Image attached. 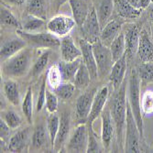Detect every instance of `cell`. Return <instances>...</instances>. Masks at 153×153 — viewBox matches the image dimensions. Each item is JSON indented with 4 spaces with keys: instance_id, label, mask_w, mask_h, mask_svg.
<instances>
[{
    "instance_id": "6da1fadb",
    "label": "cell",
    "mask_w": 153,
    "mask_h": 153,
    "mask_svg": "<svg viewBox=\"0 0 153 153\" xmlns=\"http://www.w3.org/2000/svg\"><path fill=\"white\" fill-rule=\"evenodd\" d=\"M126 87L127 81H124L122 85L116 91L111 103V114L113 117L115 123L118 145L123 147L124 149V140H125V128H126V119H127V106L128 100L126 99Z\"/></svg>"
},
{
    "instance_id": "7a4b0ae2",
    "label": "cell",
    "mask_w": 153,
    "mask_h": 153,
    "mask_svg": "<svg viewBox=\"0 0 153 153\" xmlns=\"http://www.w3.org/2000/svg\"><path fill=\"white\" fill-rule=\"evenodd\" d=\"M140 79L137 70L131 71L128 79V104L136 119L141 137H143V119L141 110V97H140Z\"/></svg>"
},
{
    "instance_id": "3957f363",
    "label": "cell",
    "mask_w": 153,
    "mask_h": 153,
    "mask_svg": "<svg viewBox=\"0 0 153 153\" xmlns=\"http://www.w3.org/2000/svg\"><path fill=\"white\" fill-rule=\"evenodd\" d=\"M30 50H22L6 62H4L2 72L8 77H22L30 70L31 64Z\"/></svg>"
},
{
    "instance_id": "277c9868",
    "label": "cell",
    "mask_w": 153,
    "mask_h": 153,
    "mask_svg": "<svg viewBox=\"0 0 153 153\" xmlns=\"http://www.w3.org/2000/svg\"><path fill=\"white\" fill-rule=\"evenodd\" d=\"M140 137L141 136L140 130H138V127L128 101L126 128H125V140H124L125 152L128 153L140 152Z\"/></svg>"
},
{
    "instance_id": "5b68a950",
    "label": "cell",
    "mask_w": 153,
    "mask_h": 153,
    "mask_svg": "<svg viewBox=\"0 0 153 153\" xmlns=\"http://www.w3.org/2000/svg\"><path fill=\"white\" fill-rule=\"evenodd\" d=\"M93 51L97 65V73L99 78H104L106 75H109L111 69L115 62L110 48L105 45L99 39L93 43Z\"/></svg>"
},
{
    "instance_id": "8992f818",
    "label": "cell",
    "mask_w": 153,
    "mask_h": 153,
    "mask_svg": "<svg viewBox=\"0 0 153 153\" xmlns=\"http://www.w3.org/2000/svg\"><path fill=\"white\" fill-rule=\"evenodd\" d=\"M19 37L25 39L27 43L31 44L37 48H44V49H53L60 47L61 39L53 35L52 33L49 32H27L21 30H18Z\"/></svg>"
},
{
    "instance_id": "52a82bcc",
    "label": "cell",
    "mask_w": 153,
    "mask_h": 153,
    "mask_svg": "<svg viewBox=\"0 0 153 153\" xmlns=\"http://www.w3.org/2000/svg\"><path fill=\"white\" fill-rule=\"evenodd\" d=\"M76 22L74 18L65 15H56L47 22V29L58 38H63L74 29Z\"/></svg>"
},
{
    "instance_id": "ba28073f",
    "label": "cell",
    "mask_w": 153,
    "mask_h": 153,
    "mask_svg": "<svg viewBox=\"0 0 153 153\" xmlns=\"http://www.w3.org/2000/svg\"><path fill=\"white\" fill-rule=\"evenodd\" d=\"M80 29L83 35V39L89 41L90 43L93 44L100 39L101 26L94 7Z\"/></svg>"
},
{
    "instance_id": "9c48e42d",
    "label": "cell",
    "mask_w": 153,
    "mask_h": 153,
    "mask_svg": "<svg viewBox=\"0 0 153 153\" xmlns=\"http://www.w3.org/2000/svg\"><path fill=\"white\" fill-rule=\"evenodd\" d=\"M88 146V129L85 125L81 124L76 128L68 143L70 152H86Z\"/></svg>"
},
{
    "instance_id": "30bf717a",
    "label": "cell",
    "mask_w": 153,
    "mask_h": 153,
    "mask_svg": "<svg viewBox=\"0 0 153 153\" xmlns=\"http://www.w3.org/2000/svg\"><path fill=\"white\" fill-rule=\"evenodd\" d=\"M96 92H97L96 89L93 88L85 92V94H82L77 98L75 108H76V116L79 120L87 121Z\"/></svg>"
},
{
    "instance_id": "8fae6325",
    "label": "cell",
    "mask_w": 153,
    "mask_h": 153,
    "mask_svg": "<svg viewBox=\"0 0 153 153\" xmlns=\"http://www.w3.org/2000/svg\"><path fill=\"white\" fill-rule=\"evenodd\" d=\"M69 4H70L73 18L74 19L76 25L81 27L94 7L92 1L91 0H69Z\"/></svg>"
},
{
    "instance_id": "7c38bea8",
    "label": "cell",
    "mask_w": 153,
    "mask_h": 153,
    "mask_svg": "<svg viewBox=\"0 0 153 153\" xmlns=\"http://www.w3.org/2000/svg\"><path fill=\"white\" fill-rule=\"evenodd\" d=\"M108 95L109 91L107 86H103L96 92L92 104L89 117L87 118V123L89 124V126H93L94 121L102 114L103 110L105 109V103L108 99Z\"/></svg>"
},
{
    "instance_id": "4fadbf2b",
    "label": "cell",
    "mask_w": 153,
    "mask_h": 153,
    "mask_svg": "<svg viewBox=\"0 0 153 153\" xmlns=\"http://www.w3.org/2000/svg\"><path fill=\"white\" fill-rule=\"evenodd\" d=\"M127 54L125 53L123 56L116 61L113 64V67L111 69V72L109 74V80L113 85L115 91H117L125 81V75L127 72Z\"/></svg>"
},
{
    "instance_id": "5bb4252c",
    "label": "cell",
    "mask_w": 153,
    "mask_h": 153,
    "mask_svg": "<svg viewBox=\"0 0 153 153\" xmlns=\"http://www.w3.org/2000/svg\"><path fill=\"white\" fill-rule=\"evenodd\" d=\"M79 47L82 51V56L85 64L87 66L88 70L90 72L92 79H95L98 77V73H97V65L95 62V58L94 55L93 51V44L90 43L85 39H79Z\"/></svg>"
},
{
    "instance_id": "9a60e30c",
    "label": "cell",
    "mask_w": 153,
    "mask_h": 153,
    "mask_svg": "<svg viewBox=\"0 0 153 153\" xmlns=\"http://www.w3.org/2000/svg\"><path fill=\"white\" fill-rule=\"evenodd\" d=\"M93 5L102 30L111 20L115 8V0H94Z\"/></svg>"
},
{
    "instance_id": "2e32d148",
    "label": "cell",
    "mask_w": 153,
    "mask_h": 153,
    "mask_svg": "<svg viewBox=\"0 0 153 153\" xmlns=\"http://www.w3.org/2000/svg\"><path fill=\"white\" fill-rule=\"evenodd\" d=\"M125 22V19L122 18H117L110 20L103 29L101 30L100 33V40L106 45L110 46L112 41L119 35L120 30Z\"/></svg>"
},
{
    "instance_id": "e0dca14e",
    "label": "cell",
    "mask_w": 153,
    "mask_h": 153,
    "mask_svg": "<svg viewBox=\"0 0 153 153\" xmlns=\"http://www.w3.org/2000/svg\"><path fill=\"white\" fill-rule=\"evenodd\" d=\"M62 59L64 62H73L79 59L82 56V51L80 47L78 48L73 38L70 35H67L61 39L60 44Z\"/></svg>"
},
{
    "instance_id": "ac0fdd59",
    "label": "cell",
    "mask_w": 153,
    "mask_h": 153,
    "mask_svg": "<svg viewBox=\"0 0 153 153\" xmlns=\"http://www.w3.org/2000/svg\"><path fill=\"white\" fill-rule=\"evenodd\" d=\"M27 41L19 36L18 38H12L5 41L1 45V51H0L1 62H6L14 55L24 50Z\"/></svg>"
},
{
    "instance_id": "d6986e66",
    "label": "cell",
    "mask_w": 153,
    "mask_h": 153,
    "mask_svg": "<svg viewBox=\"0 0 153 153\" xmlns=\"http://www.w3.org/2000/svg\"><path fill=\"white\" fill-rule=\"evenodd\" d=\"M102 118V142L105 149H107L110 146L112 140L114 130L116 129L115 123L113 120L112 114L110 108H105L101 114Z\"/></svg>"
},
{
    "instance_id": "ffe728a7",
    "label": "cell",
    "mask_w": 153,
    "mask_h": 153,
    "mask_svg": "<svg viewBox=\"0 0 153 153\" xmlns=\"http://www.w3.org/2000/svg\"><path fill=\"white\" fill-rule=\"evenodd\" d=\"M137 53L141 62H153V42L146 30L140 31Z\"/></svg>"
},
{
    "instance_id": "44dd1931",
    "label": "cell",
    "mask_w": 153,
    "mask_h": 153,
    "mask_svg": "<svg viewBox=\"0 0 153 153\" xmlns=\"http://www.w3.org/2000/svg\"><path fill=\"white\" fill-rule=\"evenodd\" d=\"M140 35V30L137 25H131L127 30L125 39H126V54L128 58H133L134 55L137 52Z\"/></svg>"
},
{
    "instance_id": "7402d4cb",
    "label": "cell",
    "mask_w": 153,
    "mask_h": 153,
    "mask_svg": "<svg viewBox=\"0 0 153 153\" xmlns=\"http://www.w3.org/2000/svg\"><path fill=\"white\" fill-rule=\"evenodd\" d=\"M30 134V128L22 129L14 134L9 140L8 149L11 152H23L27 145V142H29Z\"/></svg>"
},
{
    "instance_id": "603a6c76",
    "label": "cell",
    "mask_w": 153,
    "mask_h": 153,
    "mask_svg": "<svg viewBox=\"0 0 153 153\" xmlns=\"http://www.w3.org/2000/svg\"><path fill=\"white\" fill-rule=\"evenodd\" d=\"M70 125H71V117L68 112H62L60 118V128L54 142V148L56 150H59L61 147L64 144L70 132Z\"/></svg>"
},
{
    "instance_id": "cb8c5ba5",
    "label": "cell",
    "mask_w": 153,
    "mask_h": 153,
    "mask_svg": "<svg viewBox=\"0 0 153 153\" xmlns=\"http://www.w3.org/2000/svg\"><path fill=\"white\" fill-rule=\"evenodd\" d=\"M115 7L118 17L123 19H136L142 12V10L131 6L127 0H115Z\"/></svg>"
},
{
    "instance_id": "d4e9b609",
    "label": "cell",
    "mask_w": 153,
    "mask_h": 153,
    "mask_svg": "<svg viewBox=\"0 0 153 153\" xmlns=\"http://www.w3.org/2000/svg\"><path fill=\"white\" fill-rule=\"evenodd\" d=\"M47 27V23L45 19L27 14L23 18V23L21 25L22 30L27 32H40L44 27Z\"/></svg>"
},
{
    "instance_id": "484cf974",
    "label": "cell",
    "mask_w": 153,
    "mask_h": 153,
    "mask_svg": "<svg viewBox=\"0 0 153 153\" xmlns=\"http://www.w3.org/2000/svg\"><path fill=\"white\" fill-rule=\"evenodd\" d=\"M4 94L7 100L13 105H19L20 103V95H19V85L11 79L7 80L4 82L3 85Z\"/></svg>"
},
{
    "instance_id": "4316f807",
    "label": "cell",
    "mask_w": 153,
    "mask_h": 153,
    "mask_svg": "<svg viewBox=\"0 0 153 153\" xmlns=\"http://www.w3.org/2000/svg\"><path fill=\"white\" fill-rule=\"evenodd\" d=\"M81 63H82V62H81L80 59H77V60L73 61V62H64V61H62V62L59 63L63 82H74L75 74H76L77 71H78Z\"/></svg>"
},
{
    "instance_id": "83f0119b",
    "label": "cell",
    "mask_w": 153,
    "mask_h": 153,
    "mask_svg": "<svg viewBox=\"0 0 153 153\" xmlns=\"http://www.w3.org/2000/svg\"><path fill=\"white\" fill-rule=\"evenodd\" d=\"M27 13L46 19L47 2L46 0H27Z\"/></svg>"
},
{
    "instance_id": "f1b7e54d",
    "label": "cell",
    "mask_w": 153,
    "mask_h": 153,
    "mask_svg": "<svg viewBox=\"0 0 153 153\" xmlns=\"http://www.w3.org/2000/svg\"><path fill=\"white\" fill-rule=\"evenodd\" d=\"M91 79L92 77H91L88 68L85 64V62H82L75 74L74 81V85L76 86V88L83 90L88 87V85H90Z\"/></svg>"
},
{
    "instance_id": "f546056e",
    "label": "cell",
    "mask_w": 153,
    "mask_h": 153,
    "mask_svg": "<svg viewBox=\"0 0 153 153\" xmlns=\"http://www.w3.org/2000/svg\"><path fill=\"white\" fill-rule=\"evenodd\" d=\"M46 79H47V85L52 91H54L63 82L59 63L54 64L49 68L46 74Z\"/></svg>"
},
{
    "instance_id": "4dcf8cb0",
    "label": "cell",
    "mask_w": 153,
    "mask_h": 153,
    "mask_svg": "<svg viewBox=\"0 0 153 153\" xmlns=\"http://www.w3.org/2000/svg\"><path fill=\"white\" fill-rule=\"evenodd\" d=\"M111 53L114 61H117L123 55L126 53V39H125V34L119 33V35L112 41L109 46Z\"/></svg>"
},
{
    "instance_id": "1f68e13d",
    "label": "cell",
    "mask_w": 153,
    "mask_h": 153,
    "mask_svg": "<svg viewBox=\"0 0 153 153\" xmlns=\"http://www.w3.org/2000/svg\"><path fill=\"white\" fill-rule=\"evenodd\" d=\"M137 72L140 76L141 85L153 83V62H142L138 66Z\"/></svg>"
},
{
    "instance_id": "d6a6232c",
    "label": "cell",
    "mask_w": 153,
    "mask_h": 153,
    "mask_svg": "<svg viewBox=\"0 0 153 153\" xmlns=\"http://www.w3.org/2000/svg\"><path fill=\"white\" fill-rule=\"evenodd\" d=\"M22 112L30 124L33 120V94L31 88H27L22 102Z\"/></svg>"
},
{
    "instance_id": "836d02e7",
    "label": "cell",
    "mask_w": 153,
    "mask_h": 153,
    "mask_svg": "<svg viewBox=\"0 0 153 153\" xmlns=\"http://www.w3.org/2000/svg\"><path fill=\"white\" fill-rule=\"evenodd\" d=\"M1 119L11 129H16L22 124V118L20 116L13 110H4L1 112Z\"/></svg>"
},
{
    "instance_id": "e575fe53",
    "label": "cell",
    "mask_w": 153,
    "mask_h": 153,
    "mask_svg": "<svg viewBox=\"0 0 153 153\" xmlns=\"http://www.w3.org/2000/svg\"><path fill=\"white\" fill-rule=\"evenodd\" d=\"M1 25L6 27H16V29H20L21 24L18 20V19L14 16V14L9 10L7 7L4 5L1 6Z\"/></svg>"
},
{
    "instance_id": "d590c367",
    "label": "cell",
    "mask_w": 153,
    "mask_h": 153,
    "mask_svg": "<svg viewBox=\"0 0 153 153\" xmlns=\"http://www.w3.org/2000/svg\"><path fill=\"white\" fill-rule=\"evenodd\" d=\"M46 142H47L46 128L42 125H39V126H38L35 128L32 134V140H31L32 148L35 149H39L45 145Z\"/></svg>"
},
{
    "instance_id": "8d00e7d4",
    "label": "cell",
    "mask_w": 153,
    "mask_h": 153,
    "mask_svg": "<svg viewBox=\"0 0 153 153\" xmlns=\"http://www.w3.org/2000/svg\"><path fill=\"white\" fill-rule=\"evenodd\" d=\"M59 128H60V117L57 115H55V113H53L48 117V120H47L49 138L52 146H54V142H55V140H56Z\"/></svg>"
},
{
    "instance_id": "74e56055",
    "label": "cell",
    "mask_w": 153,
    "mask_h": 153,
    "mask_svg": "<svg viewBox=\"0 0 153 153\" xmlns=\"http://www.w3.org/2000/svg\"><path fill=\"white\" fill-rule=\"evenodd\" d=\"M75 89H76V86L74 85V82H62L53 92L57 94L59 98L63 99V100H68L73 96Z\"/></svg>"
},
{
    "instance_id": "f35d334b",
    "label": "cell",
    "mask_w": 153,
    "mask_h": 153,
    "mask_svg": "<svg viewBox=\"0 0 153 153\" xmlns=\"http://www.w3.org/2000/svg\"><path fill=\"white\" fill-rule=\"evenodd\" d=\"M49 58H50V52L49 51H46V52H44L40 55L39 58H38V60L34 63L32 69L30 70L31 76L37 77V76H39L41 74V73L44 71V69L48 65Z\"/></svg>"
},
{
    "instance_id": "ab89813d",
    "label": "cell",
    "mask_w": 153,
    "mask_h": 153,
    "mask_svg": "<svg viewBox=\"0 0 153 153\" xmlns=\"http://www.w3.org/2000/svg\"><path fill=\"white\" fill-rule=\"evenodd\" d=\"M141 110L144 115L153 114V90H146L141 96Z\"/></svg>"
},
{
    "instance_id": "60d3db41",
    "label": "cell",
    "mask_w": 153,
    "mask_h": 153,
    "mask_svg": "<svg viewBox=\"0 0 153 153\" xmlns=\"http://www.w3.org/2000/svg\"><path fill=\"white\" fill-rule=\"evenodd\" d=\"M58 98L57 94L54 92H51L50 90H46V102H45V105H46V109L50 114H53L58 110Z\"/></svg>"
},
{
    "instance_id": "b9f144b4",
    "label": "cell",
    "mask_w": 153,
    "mask_h": 153,
    "mask_svg": "<svg viewBox=\"0 0 153 153\" xmlns=\"http://www.w3.org/2000/svg\"><path fill=\"white\" fill-rule=\"evenodd\" d=\"M46 83H47V79L46 77H44L42 79V82H41V85L39 88V93L38 95V100H37V111L39 112L41 111V109L43 108V106L45 105V102H46Z\"/></svg>"
},
{
    "instance_id": "7bdbcfd3",
    "label": "cell",
    "mask_w": 153,
    "mask_h": 153,
    "mask_svg": "<svg viewBox=\"0 0 153 153\" xmlns=\"http://www.w3.org/2000/svg\"><path fill=\"white\" fill-rule=\"evenodd\" d=\"M86 152H101L98 141L96 140V136L93 131V126H90L88 129V146Z\"/></svg>"
},
{
    "instance_id": "ee69618b",
    "label": "cell",
    "mask_w": 153,
    "mask_h": 153,
    "mask_svg": "<svg viewBox=\"0 0 153 153\" xmlns=\"http://www.w3.org/2000/svg\"><path fill=\"white\" fill-rule=\"evenodd\" d=\"M10 129L11 128L5 123V121L1 119V121H0V137H1V141L6 142L9 140Z\"/></svg>"
},
{
    "instance_id": "f6af8a7d",
    "label": "cell",
    "mask_w": 153,
    "mask_h": 153,
    "mask_svg": "<svg viewBox=\"0 0 153 153\" xmlns=\"http://www.w3.org/2000/svg\"><path fill=\"white\" fill-rule=\"evenodd\" d=\"M127 1L135 8L143 10L150 5L152 0H127Z\"/></svg>"
},
{
    "instance_id": "bcb514c9",
    "label": "cell",
    "mask_w": 153,
    "mask_h": 153,
    "mask_svg": "<svg viewBox=\"0 0 153 153\" xmlns=\"http://www.w3.org/2000/svg\"><path fill=\"white\" fill-rule=\"evenodd\" d=\"M66 2H69V0H52V7L55 12H59L60 8L62 5H64Z\"/></svg>"
},
{
    "instance_id": "7dc6e473",
    "label": "cell",
    "mask_w": 153,
    "mask_h": 153,
    "mask_svg": "<svg viewBox=\"0 0 153 153\" xmlns=\"http://www.w3.org/2000/svg\"><path fill=\"white\" fill-rule=\"evenodd\" d=\"M7 2L11 4L12 6H18L20 7L23 4L27 3V0H7Z\"/></svg>"
}]
</instances>
